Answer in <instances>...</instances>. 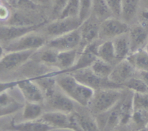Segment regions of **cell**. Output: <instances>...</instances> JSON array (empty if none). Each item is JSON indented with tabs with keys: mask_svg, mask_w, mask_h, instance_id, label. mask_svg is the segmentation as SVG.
I'll use <instances>...</instances> for the list:
<instances>
[{
	"mask_svg": "<svg viewBox=\"0 0 148 131\" xmlns=\"http://www.w3.org/2000/svg\"><path fill=\"white\" fill-rule=\"evenodd\" d=\"M131 52L144 48L148 40V30L143 24H136L128 31Z\"/></svg>",
	"mask_w": 148,
	"mask_h": 131,
	"instance_id": "16",
	"label": "cell"
},
{
	"mask_svg": "<svg viewBox=\"0 0 148 131\" xmlns=\"http://www.w3.org/2000/svg\"><path fill=\"white\" fill-rule=\"evenodd\" d=\"M77 56L78 53L77 48L58 52L57 60L55 67L59 69V71L53 73H60L72 67L76 62Z\"/></svg>",
	"mask_w": 148,
	"mask_h": 131,
	"instance_id": "19",
	"label": "cell"
},
{
	"mask_svg": "<svg viewBox=\"0 0 148 131\" xmlns=\"http://www.w3.org/2000/svg\"><path fill=\"white\" fill-rule=\"evenodd\" d=\"M10 17V12L9 9L2 4L0 5V20L6 21Z\"/></svg>",
	"mask_w": 148,
	"mask_h": 131,
	"instance_id": "37",
	"label": "cell"
},
{
	"mask_svg": "<svg viewBox=\"0 0 148 131\" xmlns=\"http://www.w3.org/2000/svg\"><path fill=\"white\" fill-rule=\"evenodd\" d=\"M91 14L100 22L114 16L106 0H92Z\"/></svg>",
	"mask_w": 148,
	"mask_h": 131,
	"instance_id": "24",
	"label": "cell"
},
{
	"mask_svg": "<svg viewBox=\"0 0 148 131\" xmlns=\"http://www.w3.org/2000/svg\"><path fill=\"white\" fill-rule=\"evenodd\" d=\"M51 126L46 124L43 120H25L23 122L14 123L11 125V129L20 131H47L51 130Z\"/></svg>",
	"mask_w": 148,
	"mask_h": 131,
	"instance_id": "22",
	"label": "cell"
},
{
	"mask_svg": "<svg viewBox=\"0 0 148 131\" xmlns=\"http://www.w3.org/2000/svg\"><path fill=\"white\" fill-rule=\"evenodd\" d=\"M137 73V70L131 64L127 58L119 60L113 66L111 73L108 79L115 84L123 87V84L130 78L134 76Z\"/></svg>",
	"mask_w": 148,
	"mask_h": 131,
	"instance_id": "13",
	"label": "cell"
},
{
	"mask_svg": "<svg viewBox=\"0 0 148 131\" xmlns=\"http://www.w3.org/2000/svg\"><path fill=\"white\" fill-rule=\"evenodd\" d=\"M128 23L120 20L119 17H113L101 22L99 26L98 38L101 40H113L118 36L128 33Z\"/></svg>",
	"mask_w": 148,
	"mask_h": 131,
	"instance_id": "5",
	"label": "cell"
},
{
	"mask_svg": "<svg viewBox=\"0 0 148 131\" xmlns=\"http://www.w3.org/2000/svg\"><path fill=\"white\" fill-rule=\"evenodd\" d=\"M127 59L137 71H148V52L145 48L131 52Z\"/></svg>",
	"mask_w": 148,
	"mask_h": 131,
	"instance_id": "23",
	"label": "cell"
},
{
	"mask_svg": "<svg viewBox=\"0 0 148 131\" xmlns=\"http://www.w3.org/2000/svg\"><path fill=\"white\" fill-rule=\"evenodd\" d=\"M138 76L141 79L144 81L145 83L148 86V71H137Z\"/></svg>",
	"mask_w": 148,
	"mask_h": 131,
	"instance_id": "39",
	"label": "cell"
},
{
	"mask_svg": "<svg viewBox=\"0 0 148 131\" xmlns=\"http://www.w3.org/2000/svg\"><path fill=\"white\" fill-rule=\"evenodd\" d=\"M52 76L55 77L58 86L70 99L81 106L88 107L94 94L93 89L77 80L71 73H63Z\"/></svg>",
	"mask_w": 148,
	"mask_h": 131,
	"instance_id": "1",
	"label": "cell"
},
{
	"mask_svg": "<svg viewBox=\"0 0 148 131\" xmlns=\"http://www.w3.org/2000/svg\"><path fill=\"white\" fill-rule=\"evenodd\" d=\"M79 0H68L66 6L61 13L59 18L76 17L79 16Z\"/></svg>",
	"mask_w": 148,
	"mask_h": 131,
	"instance_id": "31",
	"label": "cell"
},
{
	"mask_svg": "<svg viewBox=\"0 0 148 131\" xmlns=\"http://www.w3.org/2000/svg\"><path fill=\"white\" fill-rule=\"evenodd\" d=\"M46 40L43 36L33 33H27L13 41L10 42L4 47L7 52L35 50L46 45Z\"/></svg>",
	"mask_w": 148,
	"mask_h": 131,
	"instance_id": "6",
	"label": "cell"
},
{
	"mask_svg": "<svg viewBox=\"0 0 148 131\" xmlns=\"http://www.w3.org/2000/svg\"><path fill=\"white\" fill-rule=\"evenodd\" d=\"M34 50L8 52L0 58V75L17 69L29 60Z\"/></svg>",
	"mask_w": 148,
	"mask_h": 131,
	"instance_id": "9",
	"label": "cell"
},
{
	"mask_svg": "<svg viewBox=\"0 0 148 131\" xmlns=\"http://www.w3.org/2000/svg\"><path fill=\"white\" fill-rule=\"evenodd\" d=\"M45 22L39 24H33L29 25H16L7 24L0 25V42L13 41L27 33L35 32L38 28L41 27Z\"/></svg>",
	"mask_w": 148,
	"mask_h": 131,
	"instance_id": "11",
	"label": "cell"
},
{
	"mask_svg": "<svg viewBox=\"0 0 148 131\" xmlns=\"http://www.w3.org/2000/svg\"><path fill=\"white\" fill-rule=\"evenodd\" d=\"M122 96L120 89L105 88L94 91L88 107L95 115L104 113L111 109Z\"/></svg>",
	"mask_w": 148,
	"mask_h": 131,
	"instance_id": "2",
	"label": "cell"
},
{
	"mask_svg": "<svg viewBox=\"0 0 148 131\" xmlns=\"http://www.w3.org/2000/svg\"><path fill=\"white\" fill-rule=\"evenodd\" d=\"M108 3L114 17H119L121 16V0H106Z\"/></svg>",
	"mask_w": 148,
	"mask_h": 131,
	"instance_id": "36",
	"label": "cell"
},
{
	"mask_svg": "<svg viewBox=\"0 0 148 131\" xmlns=\"http://www.w3.org/2000/svg\"><path fill=\"white\" fill-rule=\"evenodd\" d=\"M58 52L59 51L54 50V49L48 48L46 50L42 52L41 54L40 55L39 59L42 63H45L46 65L55 66L56 60H57Z\"/></svg>",
	"mask_w": 148,
	"mask_h": 131,
	"instance_id": "33",
	"label": "cell"
},
{
	"mask_svg": "<svg viewBox=\"0 0 148 131\" xmlns=\"http://www.w3.org/2000/svg\"><path fill=\"white\" fill-rule=\"evenodd\" d=\"M141 3H143L144 7L148 10V0H141Z\"/></svg>",
	"mask_w": 148,
	"mask_h": 131,
	"instance_id": "41",
	"label": "cell"
},
{
	"mask_svg": "<svg viewBox=\"0 0 148 131\" xmlns=\"http://www.w3.org/2000/svg\"><path fill=\"white\" fill-rule=\"evenodd\" d=\"M123 87H126L130 91L137 93H147L148 86L144 81L139 76H133L123 84Z\"/></svg>",
	"mask_w": 148,
	"mask_h": 131,
	"instance_id": "29",
	"label": "cell"
},
{
	"mask_svg": "<svg viewBox=\"0 0 148 131\" xmlns=\"http://www.w3.org/2000/svg\"><path fill=\"white\" fill-rule=\"evenodd\" d=\"M98 44L99 43H97V40L92 42V43H88V45L84 46L82 52L77 56L76 62L72 67L64 71L60 72V73H51V75H56L63 73H72V72L76 71L77 70L90 67L92 64V63L98 58L97 48H98Z\"/></svg>",
	"mask_w": 148,
	"mask_h": 131,
	"instance_id": "10",
	"label": "cell"
},
{
	"mask_svg": "<svg viewBox=\"0 0 148 131\" xmlns=\"http://www.w3.org/2000/svg\"><path fill=\"white\" fill-rule=\"evenodd\" d=\"M100 23L101 22L92 14L82 22L79 30L81 37L80 45H83V47L88 43L98 40Z\"/></svg>",
	"mask_w": 148,
	"mask_h": 131,
	"instance_id": "15",
	"label": "cell"
},
{
	"mask_svg": "<svg viewBox=\"0 0 148 131\" xmlns=\"http://www.w3.org/2000/svg\"><path fill=\"white\" fill-rule=\"evenodd\" d=\"M1 0H0V5H1Z\"/></svg>",
	"mask_w": 148,
	"mask_h": 131,
	"instance_id": "45",
	"label": "cell"
},
{
	"mask_svg": "<svg viewBox=\"0 0 148 131\" xmlns=\"http://www.w3.org/2000/svg\"><path fill=\"white\" fill-rule=\"evenodd\" d=\"M17 84V81H0V93L4 91L10 90L12 89Z\"/></svg>",
	"mask_w": 148,
	"mask_h": 131,
	"instance_id": "38",
	"label": "cell"
},
{
	"mask_svg": "<svg viewBox=\"0 0 148 131\" xmlns=\"http://www.w3.org/2000/svg\"><path fill=\"white\" fill-rule=\"evenodd\" d=\"M145 128H146V130H148V122H147V125H145Z\"/></svg>",
	"mask_w": 148,
	"mask_h": 131,
	"instance_id": "44",
	"label": "cell"
},
{
	"mask_svg": "<svg viewBox=\"0 0 148 131\" xmlns=\"http://www.w3.org/2000/svg\"><path fill=\"white\" fill-rule=\"evenodd\" d=\"M114 53L117 61L127 58L131 53L130 42L128 33L118 36L112 40Z\"/></svg>",
	"mask_w": 148,
	"mask_h": 131,
	"instance_id": "18",
	"label": "cell"
},
{
	"mask_svg": "<svg viewBox=\"0 0 148 131\" xmlns=\"http://www.w3.org/2000/svg\"><path fill=\"white\" fill-rule=\"evenodd\" d=\"M81 43V37L79 28L72 32L56 36L46 42V45L49 48L57 51L76 49Z\"/></svg>",
	"mask_w": 148,
	"mask_h": 131,
	"instance_id": "8",
	"label": "cell"
},
{
	"mask_svg": "<svg viewBox=\"0 0 148 131\" xmlns=\"http://www.w3.org/2000/svg\"><path fill=\"white\" fill-rule=\"evenodd\" d=\"M97 56L98 58L111 64H113L114 62L116 60L112 40H103V42L98 44L97 48Z\"/></svg>",
	"mask_w": 148,
	"mask_h": 131,
	"instance_id": "25",
	"label": "cell"
},
{
	"mask_svg": "<svg viewBox=\"0 0 148 131\" xmlns=\"http://www.w3.org/2000/svg\"><path fill=\"white\" fill-rule=\"evenodd\" d=\"M23 117L25 120H34L40 117L43 109L40 104L27 102L23 106Z\"/></svg>",
	"mask_w": 148,
	"mask_h": 131,
	"instance_id": "27",
	"label": "cell"
},
{
	"mask_svg": "<svg viewBox=\"0 0 148 131\" xmlns=\"http://www.w3.org/2000/svg\"><path fill=\"white\" fill-rule=\"evenodd\" d=\"M145 50L148 52V40H147V43H146L145 46Z\"/></svg>",
	"mask_w": 148,
	"mask_h": 131,
	"instance_id": "43",
	"label": "cell"
},
{
	"mask_svg": "<svg viewBox=\"0 0 148 131\" xmlns=\"http://www.w3.org/2000/svg\"><path fill=\"white\" fill-rule=\"evenodd\" d=\"M18 87L24 99L27 102L42 103L44 101V94L38 85L30 79L17 81Z\"/></svg>",
	"mask_w": 148,
	"mask_h": 131,
	"instance_id": "14",
	"label": "cell"
},
{
	"mask_svg": "<svg viewBox=\"0 0 148 131\" xmlns=\"http://www.w3.org/2000/svg\"><path fill=\"white\" fill-rule=\"evenodd\" d=\"M44 100L52 110L70 113L74 110V101L69 97L56 84L54 87L43 92Z\"/></svg>",
	"mask_w": 148,
	"mask_h": 131,
	"instance_id": "3",
	"label": "cell"
},
{
	"mask_svg": "<svg viewBox=\"0 0 148 131\" xmlns=\"http://www.w3.org/2000/svg\"><path fill=\"white\" fill-rule=\"evenodd\" d=\"M133 110L148 113V92L147 93L134 92Z\"/></svg>",
	"mask_w": 148,
	"mask_h": 131,
	"instance_id": "30",
	"label": "cell"
},
{
	"mask_svg": "<svg viewBox=\"0 0 148 131\" xmlns=\"http://www.w3.org/2000/svg\"><path fill=\"white\" fill-rule=\"evenodd\" d=\"M7 91L0 93V117L15 113L23 107V105L7 93Z\"/></svg>",
	"mask_w": 148,
	"mask_h": 131,
	"instance_id": "17",
	"label": "cell"
},
{
	"mask_svg": "<svg viewBox=\"0 0 148 131\" xmlns=\"http://www.w3.org/2000/svg\"><path fill=\"white\" fill-rule=\"evenodd\" d=\"M4 48L0 45V58H1L3 56V55H4Z\"/></svg>",
	"mask_w": 148,
	"mask_h": 131,
	"instance_id": "42",
	"label": "cell"
},
{
	"mask_svg": "<svg viewBox=\"0 0 148 131\" xmlns=\"http://www.w3.org/2000/svg\"><path fill=\"white\" fill-rule=\"evenodd\" d=\"M133 94L132 91L127 94L121 96L119 101L120 113V124L125 125L132 117L133 115Z\"/></svg>",
	"mask_w": 148,
	"mask_h": 131,
	"instance_id": "20",
	"label": "cell"
},
{
	"mask_svg": "<svg viewBox=\"0 0 148 131\" xmlns=\"http://www.w3.org/2000/svg\"><path fill=\"white\" fill-rule=\"evenodd\" d=\"M40 119L52 128L80 130L72 112L66 113L61 111L51 110L42 114Z\"/></svg>",
	"mask_w": 148,
	"mask_h": 131,
	"instance_id": "4",
	"label": "cell"
},
{
	"mask_svg": "<svg viewBox=\"0 0 148 131\" xmlns=\"http://www.w3.org/2000/svg\"><path fill=\"white\" fill-rule=\"evenodd\" d=\"M82 22L78 17L58 18L48 24L46 27V33L53 37L62 35L78 29Z\"/></svg>",
	"mask_w": 148,
	"mask_h": 131,
	"instance_id": "12",
	"label": "cell"
},
{
	"mask_svg": "<svg viewBox=\"0 0 148 131\" xmlns=\"http://www.w3.org/2000/svg\"><path fill=\"white\" fill-rule=\"evenodd\" d=\"M10 7L18 10H33L37 4L32 0H4Z\"/></svg>",
	"mask_w": 148,
	"mask_h": 131,
	"instance_id": "32",
	"label": "cell"
},
{
	"mask_svg": "<svg viewBox=\"0 0 148 131\" xmlns=\"http://www.w3.org/2000/svg\"><path fill=\"white\" fill-rule=\"evenodd\" d=\"M141 0H121L120 18L127 23L134 20L138 14Z\"/></svg>",
	"mask_w": 148,
	"mask_h": 131,
	"instance_id": "21",
	"label": "cell"
},
{
	"mask_svg": "<svg viewBox=\"0 0 148 131\" xmlns=\"http://www.w3.org/2000/svg\"><path fill=\"white\" fill-rule=\"evenodd\" d=\"M67 1L68 0H53L52 6V17L55 20L59 18Z\"/></svg>",
	"mask_w": 148,
	"mask_h": 131,
	"instance_id": "35",
	"label": "cell"
},
{
	"mask_svg": "<svg viewBox=\"0 0 148 131\" xmlns=\"http://www.w3.org/2000/svg\"><path fill=\"white\" fill-rule=\"evenodd\" d=\"M74 115L80 130H82L94 131L99 130L96 120L91 117L90 115L79 114L77 112H74Z\"/></svg>",
	"mask_w": 148,
	"mask_h": 131,
	"instance_id": "26",
	"label": "cell"
},
{
	"mask_svg": "<svg viewBox=\"0 0 148 131\" xmlns=\"http://www.w3.org/2000/svg\"><path fill=\"white\" fill-rule=\"evenodd\" d=\"M34 1L36 4H46L51 1V0H32Z\"/></svg>",
	"mask_w": 148,
	"mask_h": 131,
	"instance_id": "40",
	"label": "cell"
},
{
	"mask_svg": "<svg viewBox=\"0 0 148 131\" xmlns=\"http://www.w3.org/2000/svg\"><path fill=\"white\" fill-rule=\"evenodd\" d=\"M69 73H71L77 80L90 87L94 91L100 89H105V88H117V89L121 88V86L111 82L108 79H104L97 76L90 67Z\"/></svg>",
	"mask_w": 148,
	"mask_h": 131,
	"instance_id": "7",
	"label": "cell"
},
{
	"mask_svg": "<svg viewBox=\"0 0 148 131\" xmlns=\"http://www.w3.org/2000/svg\"><path fill=\"white\" fill-rule=\"evenodd\" d=\"M92 0H79V18L82 22L86 20L91 14Z\"/></svg>",
	"mask_w": 148,
	"mask_h": 131,
	"instance_id": "34",
	"label": "cell"
},
{
	"mask_svg": "<svg viewBox=\"0 0 148 131\" xmlns=\"http://www.w3.org/2000/svg\"><path fill=\"white\" fill-rule=\"evenodd\" d=\"M90 68L97 76L104 79H108L113 69V66L111 63L103 61L98 58L90 66Z\"/></svg>",
	"mask_w": 148,
	"mask_h": 131,
	"instance_id": "28",
	"label": "cell"
}]
</instances>
